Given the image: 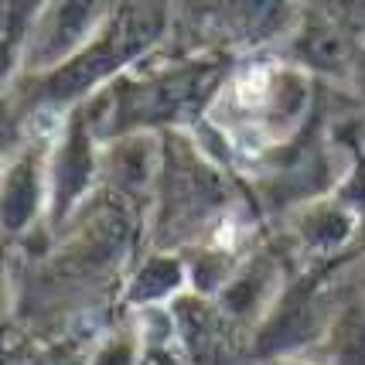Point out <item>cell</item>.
<instances>
[{
  "instance_id": "cell-1",
  "label": "cell",
  "mask_w": 365,
  "mask_h": 365,
  "mask_svg": "<svg viewBox=\"0 0 365 365\" xmlns=\"http://www.w3.org/2000/svg\"><path fill=\"white\" fill-rule=\"evenodd\" d=\"M236 89H239V103H242V106H256V103L263 99V93H267V72L256 68L250 76H242Z\"/></svg>"
}]
</instances>
